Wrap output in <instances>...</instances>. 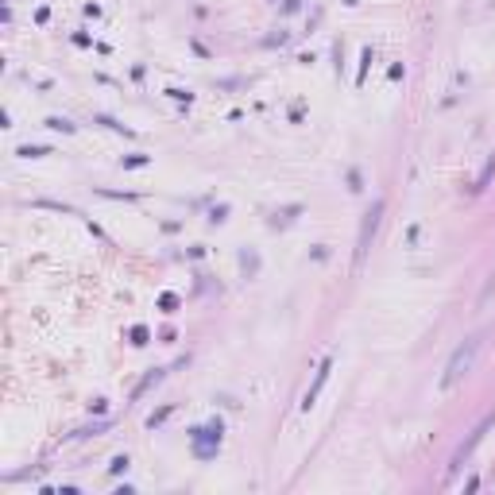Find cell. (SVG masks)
Returning a JSON list of instances; mask_svg holds the SVG:
<instances>
[{
  "instance_id": "6da1fadb",
  "label": "cell",
  "mask_w": 495,
  "mask_h": 495,
  "mask_svg": "<svg viewBox=\"0 0 495 495\" xmlns=\"http://www.w3.org/2000/svg\"><path fill=\"white\" fill-rule=\"evenodd\" d=\"M480 348H484V333H476V337H468L464 345H457V352L449 356V364H445V376H442V387L449 391V387H457L468 372H472V364H476V356H480Z\"/></svg>"
},
{
  "instance_id": "7a4b0ae2",
  "label": "cell",
  "mask_w": 495,
  "mask_h": 495,
  "mask_svg": "<svg viewBox=\"0 0 495 495\" xmlns=\"http://www.w3.org/2000/svg\"><path fill=\"white\" fill-rule=\"evenodd\" d=\"M492 426H495V410H487V414H484V422H480V426H476V430L468 433V442H464L461 449L452 452L449 476H457V472H461V468H464V461H468V457H472V452H476V445H480V442H484V437H487V430H492Z\"/></svg>"
},
{
  "instance_id": "3957f363",
  "label": "cell",
  "mask_w": 495,
  "mask_h": 495,
  "mask_svg": "<svg viewBox=\"0 0 495 495\" xmlns=\"http://www.w3.org/2000/svg\"><path fill=\"white\" fill-rule=\"evenodd\" d=\"M379 217H383V202H376L364 213V225H360V237H356V263H364L367 248H372V237H376V228H379Z\"/></svg>"
},
{
  "instance_id": "277c9868",
  "label": "cell",
  "mask_w": 495,
  "mask_h": 495,
  "mask_svg": "<svg viewBox=\"0 0 495 495\" xmlns=\"http://www.w3.org/2000/svg\"><path fill=\"white\" fill-rule=\"evenodd\" d=\"M329 372H333V360H322V367H317V379H313V387L306 391V398H302V410H310V407H313V398H317V391L325 387Z\"/></svg>"
},
{
  "instance_id": "5b68a950",
  "label": "cell",
  "mask_w": 495,
  "mask_h": 495,
  "mask_svg": "<svg viewBox=\"0 0 495 495\" xmlns=\"http://www.w3.org/2000/svg\"><path fill=\"white\" fill-rule=\"evenodd\" d=\"M492 174H495V155H492V159H487V167H484V171H480V178H476V186H472L476 194H480V190H484V186L492 182Z\"/></svg>"
},
{
  "instance_id": "8992f818",
  "label": "cell",
  "mask_w": 495,
  "mask_h": 495,
  "mask_svg": "<svg viewBox=\"0 0 495 495\" xmlns=\"http://www.w3.org/2000/svg\"><path fill=\"white\" fill-rule=\"evenodd\" d=\"M47 128H54V132H74V124H70V120H58V117H51V120H47Z\"/></svg>"
},
{
  "instance_id": "52a82bcc",
  "label": "cell",
  "mask_w": 495,
  "mask_h": 495,
  "mask_svg": "<svg viewBox=\"0 0 495 495\" xmlns=\"http://www.w3.org/2000/svg\"><path fill=\"white\" fill-rule=\"evenodd\" d=\"M132 345H147V329H143V325L132 329Z\"/></svg>"
},
{
  "instance_id": "ba28073f",
  "label": "cell",
  "mask_w": 495,
  "mask_h": 495,
  "mask_svg": "<svg viewBox=\"0 0 495 495\" xmlns=\"http://www.w3.org/2000/svg\"><path fill=\"white\" fill-rule=\"evenodd\" d=\"M159 306H162V310H167V313H174V306H178V298H174V294H162V302H159Z\"/></svg>"
}]
</instances>
